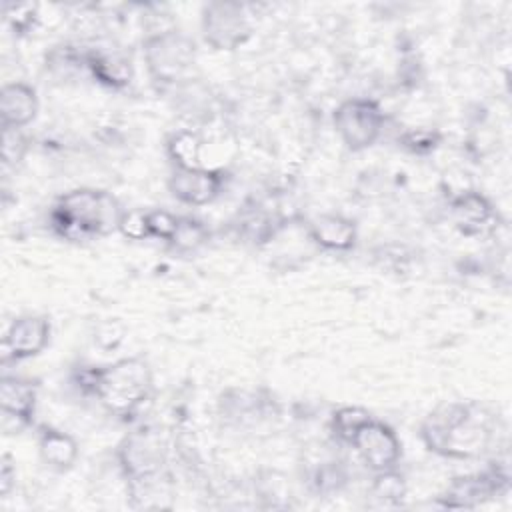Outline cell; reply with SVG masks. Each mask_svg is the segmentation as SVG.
Segmentation results:
<instances>
[{"mask_svg": "<svg viewBox=\"0 0 512 512\" xmlns=\"http://www.w3.org/2000/svg\"><path fill=\"white\" fill-rule=\"evenodd\" d=\"M126 336V328L120 320H104L96 326V332H94V342L96 346H100L102 350H114L122 344Z\"/></svg>", "mask_w": 512, "mask_h": 512, "instance_id": "27", "label": "cell"}, {"mask_svg": "<svg viewBox=\"0 0 512 512\" xmlns=\"http://www.w3.org/2000/svg\"><path fill=\"white\" fill-rule=\"evenodd\" d=\"M78 442L52 426H44L38 432V454L42 462L56 470V472H66L76 464L78 458Z\"/></svg>", "mask_w": 512, "mask_h": 512, "instance_id": "17", "label": "cell"}, {"mask_svg": "<svg viewBox=\"0 0 512 512\" xmlns=\"http://www.w3.org/2000/svg\"><path fill=\"white\" fill-rule=\"evenodd\" d=\"M78 384L92 394L108 412L128 418L134 416L154 390L150 364L140 356L120 358L106 366H92L78 374Z\"/></svg>", "mask_w": 512, "mask_h": 512, "instance_id": "1", "label": "cell"}, {"mask_svg": "<svg viewBox=\"0 0 512 512\" xmlns=\"http://www.w3.org/2000/svg\"><path fill=\"white\" fill-rule=\"evenodd\" d=\"M508 490V474L500 468L454 478L438 498L444 508H474Z\"/></svg>", "mask_w": 512, "mask_h": 512, "instance_id": "9", "label": "cell"}, {"mask_svg": "<svg viewBox=\"0 0 512 512\" xmlns=\"http://www.w3.org/2000/svg\"><path fill=\"white\" fill-rule=\"evenodd\" d=\"M28 152V140L20 128H2V160L18 164Z\"/></svg>", "mask_w": 512, "mask_h": 512, "instance_id": "23", "label": "cell"}, {"mask_svg": "<svg viewBox=\"0 0 512 512\" xmlns=\"http://www.w3.org/2000/svg\"><path fill=\"white\" fill-rule=\"evenodd\" d=\"M124 208L106 190L76 188L62 194L52 212V230L70 242H84L118 230Z\"/></svg>", "mask_w": 512, "mask_h": 512, "instance_id": "3", "label": "cell"}, {"mask_svg": "<svg viewBox=\"0 0 512 512\" xmlns=\"http://www.w3.org/2000/svg\"><path fill=\"white\" fill-rule=\"evenodd\" d=\"M490 432L474 406L464 402L440 404L420 424V440L432 454L452 460L478 456Z\"/></svg>", "mask_w": 512, "mask_h": 512, "instance_id": "2", "label": "cell"}, {"mask_svg": "<svg viewBox=\"0 0 512 512\" xmlns=\"http://www.w3.org/2000/svg\"><path fill=\"white\" fill-rule=\"evenodd\" d=\"M352 448L372 472L396 468L402 456V442L396 432L374 418L356 434Z\"/></svg>", "mask_w": 512, "mask_h": 512, "instance_id": "11", "label": "cell"}, {"mask_svg": "<svg viewBox=\"0 0 512 512\" xmlns=\"http://www.w3.org/2000/svg\"><path fill=\"white\" fill-rule=\"evenodd\" d=\"M86 70L108 90H126L134 80V66L130 58L116 50L86 52Z\"/></svg>", "mask_w": 512, "mask_h": 512, "instance_id": "14", "label": "cell"}, {"mask_svg": "<svg viewBox=\"0 0 512 512\" xmlns=\"http://www.w3.org/2000/svg\"><path fill=\"white\" fill-rule=\"evenodd\" d=\"M116 456L132 496L150 488L160 478L166 464L164 442L158 432L148 428H140L124 436L118 444Z\"/></svg>", "mask_w": 512, "mask_h": 512, "instance_id": "5", "label": "cell"}, {"mask_svg": "<svg viewBox=\"0 0 512 512\" xmlns=\"http://www.w3.org/2000/svg\"><path fill=\"white\" fill-rule=\"evenodd\" d=\"M200 30L212 50L232 52L250 40L252 22L240 2H208L202 8Z\"/></svg>", "mask_w": 512, "mask_h": 512, "instance_id": "7", "label": "cell"}, {"mask_svg": "<svg viewBox=\"0 0 512 512\" xmlns=\"http://www.w3.org/2000/svg\"><path fill=\"white\" fill-rule=\"evenodd\" d=\"M226 184V172L220 168H174L168 178V192L180 204L206 206L214 202Z\"/></svg>", "mask_w": 512, "mask_h": 512, "instance_id": "8", "label": "cell"}, {"mask_svg": "<svg viewBox=\"0 0 512 512\" xmlns=\"http://www.w3.org/2000/svg\"><path fill=\"white\" fill-rule=\"evenodd\" d=\"M50 320L38 314H26L8 326L2 338V362H20L38 356L50 342Z\"/></svg>", "mask_w": 512, "mask_h": 512, "instance_id": "10", "label": "cell"}, {"mask_svg": "<svg viewBox=\"0 0 512 512\" xmlns=\"http://www.w3.org/2000/svg\"><path fill=\"white\" fill-rule=\"evenodd\" d=\"M148 220V234L150 238H158V240H170L176 226H178V216L168 212V210H148L146 214Z\"/></svg>", "mask_w": 512, "mask_h": 512, "instance_id": "25", "label": "cell"}, {"mask_svg": "<svg viewBox=\"0 0 512 512\" xmlns=\"http://www.w3.org/2000/svg\"><path fill=\"white\" fill-rule=\"evenodd\" d=\"M310 240L326 252H348L356 246L358 228L342 214H320L308 224Z\"/></svg>", "mask_w": 512, "mask_h": 512, "instance_id": "12", "label": "cell"}, {"mask_svg": "<svg viewBox=\"0 0 512 512\" xmlns=\"http://www.w3.org/2000/svg\"><path fill=\"white\" fill-rule=\"evenodd\" d=\"M142 56L148 76L158 90L176 88L190 80L196 64V44L180 30H162L146 36Z\"/></svg>", "mask_w": 512, "mask_h": 512, "instance_id": "4", "label": "cell"}, {"mask_svg": "<svg viewBox=\"0 0 512 512\" xmlns=\"http://www.w3.org/2000/svg\"><path fill=\"white\" fill-rule=\"evenodd\" d=\"M372 496L384 504H398L406 496V482L404 476L396 470H382L374 472V482H372Z\"/></svg>", "mask_w": 512, "mask_h": 512, "instance_id": "21", "label": "cell"}, {"mask_svg": "<svg viewBox=\"0 0 512 512\" xmlns=\"http://www.w3.org/2000/svg\"><path fill=\"white\" fill-rule=\"evenodd\" d=\"M14 480H16V468L10 460V456L4 454L2 456V466H0V492H2V496H6L10 492Z\"/></svg>", "mask_w": 512, "mask_h": 512, "instance_id": "28", "label": "cell"}, {"mask_svg": "<svg viewBox=\"0 0 512 512\" xmlns=\"http://www.w3.org/2000/svg\"><path fill=\"white\" fill-rule=\"evenodd\" d=\"M332 124L348 150L362 152L382 136L386 116L370 98H348L336 106Z\"/></svg>", "mask_w": 512, "mask_h": 512, "instance_id": "6", "label": "cell"}, {"mask_svg": "<svg viewBox=\"0 0 512 512\" xmlns=\"http://www.w3.org/2000/svg\"><path fill=\"white\" fill-rule=\"evenodd\" d=\"M210 238V230L206 224L192 216H178V226L168 240L170 248L178 254H192L200 250Z\"/></svg>", "mask_w": 512, "mask_h": 512, "instance_id": "19", "label": "cell"}, {"mask_svg": "<svg viewBox=\"0 0 512 512\" xmlns=\"http://www.w3.org/2000/svg\"><path fill=\"white\" fill-rule=\"evenodd\" d=\"M450 212L456 226L464 234H480L496 216L492 202L476 190H466L454 196L450 202Z\"/></svg>", "mask_w": 512, "mask_h": 512, "instance_id": "16", "label": "cell"}, {"mask_svg": "<svg viewBox=\"0 0 512 512\" xmlns=\"http://www.w3.org/2000/svg\"><path fill=\"white\" fill-rule=\"evenodd\" d=\"M4 18L10 22V26L22 34L34 28L38 20V6L36 4H6L4 6Z\"/></svg>", "mask_w": 512, "mask_h": 512, "instance_id": "24", "label": "cell"}, {"mask_svg": "<svg viewBox=\"0 0 512 512\" xmlns=\"http://www.w3.org/2000/svg\"><path fill=\"white\" fill-rule=\"evenodd\" d=\"M36 386L20 376H2L0 380V406L6 418H12L18 428L34 424L36 416Z\"/></svg>", "mask_w": 512, "mask_h": 512, "instance_id": "13", "label": "cell"}, {"mask_svg": "<svg viewBox=\"0 0 512 512\" xmlns=\"http://www.w3.org/2000/svg\"><path fill=\"white\" fill-rule=\"evenodd\" d=\"M400 144L412 154H428L440 144V134L432 130H408L400 136Z\"/></svg>", "mask_w": 512, "mask_h": 512, "instance_id": "26", "label": "cell"}, {"mask_svg": "<svg viewBox=\"0 0 512 512\" xmlns=\"http://www.w3.org/2000/svg\"><path fill=\"white\" fill-rule=\"evenodd\" d=\"M146 210L138 208H124L120 220H118V232L128 238V240H144L150 238L148 234V220H146Z\"/></svg>", "mask_w": 512, "mask_h": 512, "instance_id": "22", "label": "cell"}, {"mask_svg": "<svg viewBox=\"0 0 512 512\" xmlns=\"http://www.w3.org/2000/svg\"><path fill=\"white\" fill-rule=\"evenodd\" d=\"M202 136L192 128L176 130L166 140V156L174 168H198L202 164Z\"/></svg>", "mask_w": 512, "mask_h": 512, "instance_id": "18", "label": "cell"}, {"mask_svg": "<svg viewBox=\"0 0 512 512\" xmlns=\"http://www.w3.org/2000/svg\"><path fill=\"white\" fill-rule=\"evenodd\" d=\"M372 420V414L362 408V406H340L338 410L332 412L330 416V430L332 434L344 442L350 444L354 442L356 434Z\"/></svg>", "mask_w": 512, "mask_h": 512, "instance_id": "20", "label": "cell"}, {"mask_svg": "<svg viewBox=\"0 0 512 512\" xmlns=\"http://www.w3.org/2000/svg\"><path fill=\"white\" fill-rule=\"evenodd\" d=\"M40 102L36 90L26 82H10L0 92L2 128H26L38 114Z\"/></svg>", "mask_w": 512, "mask_h": 512, "instance_id": "15", "label": "cell"}]
</instances>
